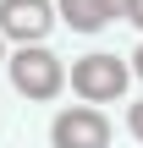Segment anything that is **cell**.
I'll use <instances>...</instances> for the list:
<instances>
[{
	"mask_svg": "<svg viewBox=\"0 0 143 148\" xmlns=\"http://www.w3.org/2000/svg\"><path fill=\"white\" fill-rule=\"evenodd\" d=\"M127 77H132V66L121 60V55H83V60H72V93L83 99V104H116L121 93H127Z\"/></svg>",
	"mask_w": 143,
	"mask_h": 148,
	"instance_id": "obj_1",
	"label": "cell"
},
{
	"mask_svg": "<svg viewBox=\"0 0 143 148\" xmlns=\"http://www.w3.org/2000/svg\"><path fill=\"white\" fill-rule=\"evenodd\" d=\"M6 66H11V82H17L22 99H55V93L66 88V66H61V55H50L44 44H22Z\"/></svg>",
	"mask_w": 143,
	"mask_h": 148,
	"instance_id": "obj_2",
	"label": "cell"
},
{
	"mask_svg": "<svg viewBox=\"0 0 143 148\" xmlns=\"http://www.w3.org/2000/svg\"><path fill=\"white\" fill-rule=\"evenodd\" d=\"M50 148H110V121H105L94 104H72V110L55 115Z\"/></svg>",
	"mask_w": 143,
	"mask_h": 148,
	"instance_id": "obj_3",
	"label": "cell"
},
{
	"mask_svg": "<svg viewBox=\"0 0 143 148\" xmlns=\"http://www.w3.org/2000/svg\"><path fill=\"white\" fill-rule=\"evenodd\" d=\"M50 27H55V11H50V0H0V38L39 44Z\"/></svg>",
	"mask_w": 143,
	"mask_h": 148,
	"instance_id": "obj_4",
	"label": "cell"
},
{
	"mask_svg": "<svg viewBox=\"0 0 143 148\" xmlns=\"http://www.w3.org/2000/svg\"><path fill=\"white\" fill-rule=\"evenodd\" d=\"M61 22L77 33H99L110 22V11H105V0H61Z\"/></svg>",
	"mask_w": 143,
	"mask_h": 148,
	"instance_id": "obj_5",
	"label": "cell"
},
{
	"mask_svg": "<svg viewBox=\"0 0 143 148\" xmlns=\"http://www.w3.org/2000/svg\"><path fill=\"white\" fill-rule=\"evenodd\" d=\"M127 132H132V137H138V143H143V99H138V104H132V110H127Z\"/></svg>",
	"mask_w": 143,
	"mask_h": 148,
	"instance_id": "obj_6",
	"label": "cell"
},
{
	"mask_svg": "<svg viewBox=\"0 0 143 148\" xmlns=\"http://www.w3.org/2000/svg\"><path fill=\"white\" fill-rule=\"evenodd\" d=\"M127 22H138V27H143V0H127Z\"/></svg>",
	"mask_w": 143,
	"mask_h": 148,
	"instance_id": "obj_7",
	"label": "cell"
},
{
	"mask_svg": "<svg viewBox=\"0 0 143 148\" xmlns=\"http://www.w3.org/2000/svg\"><path fill=\"white\" fill-rule=\"evenodd\" d=\"M105 11L110 16H127V0H105Z\"/></svg>",
	"mask_w": 143,
	"mask_h": 148,
	"instance_id": "obj_8",
	"label": "cell"
},
{
	"mask_svg": "<svg viewBox=\"0 0 143 148\" xmlns=\"http://www.w3.org/2000/svg\"><path fill=\"white\" fill-rule=\"evenodd\" d=\"M132 71H138V77H143V44H138V55H132Z\"/></svg>",
	"mask_w": 143,
	"mask_h": 148,
	"instance_id": "obj_9",
	"label": "cell"
},
{
	"mask_svg": "<svg viewBox=\"0 0 143 148\" xmlns=\"http://www.w3.org/2000/svg\"><path fill=\"white\" fill-rule=\"evenodd\" d=\"M0 60H11V55H6V38H0Z\"/></svg>",
	"mask_w": 143,
	"mask_h": 148,
	"instance_id": "obj_10",
	"label": "cell"
}]
</instances>
